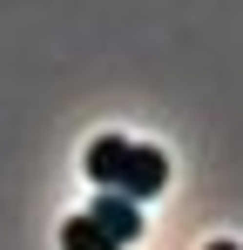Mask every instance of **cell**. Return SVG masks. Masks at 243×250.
I'll return each mask as SVG.
<instances>
[{"label":"cell","instance_id":"obj_4","mask_svg":"<svg viewBox=\"0 0 243 250\" xmlns=\"http://www.w3.org/2000/svg\"><path fill=\"white\" fill-rule=\"evenodd\" d=\"M61 250H115V244H108L88 216H68V223H61Z\"/></svg>","mask_w":243,"mask_h":250},{"label":"cell","instance_id":"obj_2","mask_svg":"<svg viewBox=\"0 0 243 250\" xmlns=\"http://www.w3.org/2000/svg\"><path fill=\"white\" fill-rule=\"evenodd\" d=\"M88 223H95V230H101L115 250L142 237V209L128 203V196H115V189H95V203H88Z\"/></svg>","mask_w":243,"mask_h":250},{"label":"cell","instance_id":"obj_3","mask_svg":"<svg viewBox=\"0 0 243 250\" xmlns=\"http://www.w3.org/2000/svg\"><path fill=\"white\" fill-rule=\"evenodd\" d=\"M122 169H128V142H122V135H101V142L88 149V183H95V189H115Z\"/></svg>","mask_w":243,"mask_h":250},{"label":"cell","instance_id":"obj_5","mask_svg":"<svg viewBox=\"0 0 243 250\" xmlns=\"http://www.w3.org/2000/svg\"><path fill=\"white\" fill-rule=\"evenodd\" d=\"M209 250H243V244H209Z\"/></svg>","mask_w":243,"mask_h":250},{"label":"cell","instance_id":"obj_1","mask_svg":"<svg viewBox=\"0 0 243 250\" xmlns=\"http://www.w3.org/2000/svg\"><path fill=\"white\" fill-rule=\"evenodd\" d=\"M162 183H169L162 149H149V142H128V169H122L115 196H128V203H149V196H162Z\"/></svg>","mask_w":243,"mask_h":250}]
</instances>
